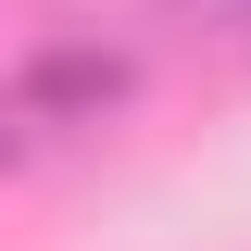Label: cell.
Masks as SVG:
<instances>
[{"label": "cell", "mask_w": 251, "mask_h": 251, "mask_svg": "<svg viewBox=\"0 0 251 251\" xmlns=\"http://www.w3.org/2000/svg\"><path fill=\"white\" fill-rule=\"evenodd\" d=\"M126 88H138V63H126L113 38H38V50L13 63V126H25V138H63V126L126 113Z\"/></svg>", "instance_id": "6da1fadb"}]
</instances>
